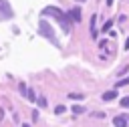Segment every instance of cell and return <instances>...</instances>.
<instances>
[{"label": "cell", "mask_w": 129, "mask_h": 127, "mask_svg": "<svg viewBox=\"0 0 129 127\" xmlns=\"http://www.w3.org/2000/svg\"><path fill=\"white\" fill-rule=\"evenodd\" d=\"M40 14H42V16H54V18L60 22V26H62V30H64V32H69V30H71V22H69V16H67V14H62L58 8H54V6H48V8H44Z\"/></svg>", "instance_id": "6da1fadb"}, {"label": "cell", "mask_w": 129, "mask_h": 127, "mask_svg": "<svg viewBox=\"0 0 129 127\" xmlns=\"http://www.w3.org/2000/svg\"><path fill=\"white\" fill-rule=\"evenodd\" d=\"M38 30H40V34H42V36H46V38H48V40H50L52 44H56V46H58V40H56V36L52 34V30H50V24H46V22L42 20V22H40V28H38Z\"/></svg>", "instance_id": "7a4b0ae2"}, {"label": "cell", "mask_w": 129, "mask_h": 127, "mask_svg": "<svg viewBox=\"0 0 129 127\" xmlns=\"http://www.w3.org/2000/svg\"><path fill=\"white\" fill-rule=\"evenodd\" d=\"M14 14H12V8H10L8 0H0V20H8Z\"/></svg>", "instance_id": "3957f363"}, {"label": "cell", "mask_w": 129, "mask_h": 127, "mask_svg": "<svg viewBox=\"0 0 129 127\" xmlns=\"http://www.w3.org/2000/svg\"><path fill=\"white\" fill-rule=\"evenodd\" d=\"M127 123H129V121H127L125 115H117V117L113 119V125H115V127H127Z\"/></svg>", "instance_id": "277c9868"}, {"label": "cell", "mask_w": 129, "mask_h": 127, "mask_svg": "<svg viewBox=\"0 0 129 127\" xmlns=\"http://www.w3.org/2000/svg\"><path fill=\"white\" fill-rule=\"evenodd\" d=\"M69 18H73L75 22H81V10H79V8H73V10L69 12Z\"/></svg>", "instance_id": "5b68a950"}, {"label": "cell", "mask_w": 129, "mask_h": 127, "mask_svg": "<svg viewBox=\"0 0 129 127\" xmlns=\"http://www.w3.org/2000/svg\"><path fill=\"white\" fill-rule=\"evenodd\" d=\"M95 20H97V14H93V16H91V36H93V38H97V28H95Z\"/></svg>", "instance_id": "8992f818"}, {"label": "cell", "mask_w": 129, "mask_h": 127, "mask_svg": "<svg viewBox=\"0 0 129 127\" xmlns=\"http://www.w3.org/2000/svg\"><path fill=\"white\" fill-rule=\"evenodd\" d=\"M117 97V91H107V93H103V101H113Z\"/></svg>", "instance_id": "52a82bcc"}, {"label": "cell", "mask_w": 129, "mask_h": 127, "mask_svg": "<svg viewBox=\"0 0 129 127\" xmlns=\"http://www.w3.org/2000/svg\"><path fill=\"white\" fill-rule=\"evenodd\" d=\"M73 113H75V115H81V113H85V107H83V105H75V107H73Z\"/></svg>", "instance_id": "ba28073f"}, {"label": "cell", "mask_w": 129, "mask_h": 127, "mask_svg": "<svg viewBox=\"0 0 129 127\" xmlns=\"http://www.w3.org/2000/svg\"><path fill=\"white\" fill-rule=\"evenodd\" d=\"M26 99H28V101H32V103L36 101V95H34V91H32V89H30V91H26Z\"/></svg>", "instance_id": "9c48e42d"}, {"label": "cell", "mask_w": 129, "mask_h": 127, "mask_svg": "<svg viewBox=\"0 0 129 127\" xmlns=\"http://www.w3.org/2000/svg\"><path fill=\"white\" fill-rule=\"evenodd\" d=\"M64 111H67V107H64V105H56V107H54V113H56V115H62Z\"/></svg>", "instance_id": "30bf717a"}, {"label": "cell", "mask_w": 129, "mask_h": 127, "mask_svg": "<svg viewBox=\"0 0 129 127\" xmlns=\"http://www.w3.org/2000/svg\"><path fill=\"white\" fill-rule=\"evenodd\" d=\"M69 99H85L83 93H69Z\"/></svg>", "instance_id": "8fae6325"}, {"label": "cell", "mask_w": 129, "mask_h": 127, "mask_svg": "<svg viewBox=\"0 0 129 127\" xmlns=\"http://www.w3.org/2000/svg\"><path fill=\"white\" fill-rule=\"evenodd\" d=\"M111 26H113V20H107V22L103 24V32H107V30H111Z\"/></svg>", "instance_id": "7c38bea8"}, {"label": "cell", "mask_w": 129, "mask_h": 127, "mask_svg": "<svg viewBox=\"0 0 129 127\" xmlns=\"http://www.w3.org/2000/svg\"><path fill=\"white\" fill-rule=\"evenodd\" d=\"M123 85H129V77H125V79H119V81H117V87H123Z\"/></svg>", "instance_id": "4fadbf2b"}, {"label": "cell", "mask_w": 129, "mask_h": 127, "mask_svg": "<svg viewBox=\"0 0 129 127\" xmlns=\"http://www.w3.org/2000/svg\"><path fill=\"white\" fill-rule=\"evenodd\" d=\"M121 107L123 109H129V97H123L121 99Z\"/></svg>", "instance_id": "5bb4252c"}, {"label": "cell", "mask_w": 129, "mask_h": 127, "mask_svg": "<svg viewBox=\"0 0 129 127\" xmlns=\"http://www.w3.org/2000/svg\"><path fill=\"white\" fill-rule=\"evenodd\" d=\"M36 101H38V105H40V107H46V99H44V97H38Z\"/></svg>", "instance_id": "9a60e30c"}, {"label": "cell", "mask_w": 129, "mask_h": 127, "mask_svg": "<svg viewBox=\"0 0 129 127\" xmlns=\"http://www.w3.org/2000/svg\"><path fill=\"white\" fill-rule=\"evenodd\" d=\"M18 89H20V93H22V95H26V85H24V83H20V85H18Z\"/></svg>", "instance_id": "2e32d148"}, {"label": "cell", "mask_w": 129, "mask_h": 127, "mask_svg": "<svg viewBox=\"0 0 129 127\" xmlns=\"http://www.w3.org/2000/svg\"><path fill=\"white\" fill-rule=\"evenodd\" d=\"M125 50H129V38L125 40Z\"/></svg>", "instance_id": "e0dca14e"}, {"label": "cell", "mask_w": 129, "mask_h": 127, "mask_svg": "<svg viewBox=\"0 0 129 127\" xmlns=\"http://www.w3.org/2000/svg\"><path fill=\"white\" fill-rule=\"evenodd\" d=\"M22 127H30V125H28V123H22Z\"/></svg>", "instance_id": "ac0fdd59"}, {"label": "cell", "mask_w": 129, "mask_h": 127, "mask_svg": "<svg viewBox=\"0 0 129 127\" xmlns=\"http://www.w3.org/2000/svg\"><path fill=\"white\" fill-rule=\"evenodd\" d=\"M81 2H83V0H81Z\"/></svg>", "instance_id": "d6986e66"}]
</instances>
